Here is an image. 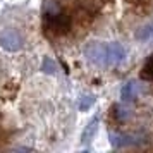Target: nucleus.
I'll return each instance as SVG.
<instances>
[{
  "label": "nucleus",
  "instance_id": "423d86ee",
  "mask_svg": "<svg viewBox=\"0 0 153 153\" xmlns=\"http://www.w3.org/2000/svg\"><path fill=\"white\" fill-rule=\"evenodd\" d=\"M139 136L136 134H120V132H110V143L115 148H122V146H131V145H138Z\"/></svg>",
  "mask_w": 153,
  "mask_h": 153
},
{
  "label": "nucleus",
  "instance_id": "f257e3e1",
  "mask_svg": "<svg viewBox=\"0 0 153 153\" xmlns=\"http://www.w3.org/2000/svg\"><path fill=\"white\" fill-rule=\"evenodd\" d=\"M45 21H47V28H48L50 31H53L55 35L67 33L69 28H71L69 16H65L64 12H60L57 7H53V10H47Z\"/></svg>",
  "mask_w": 153,
  "mask_h": 153
},
{
  "label": "nucleus",
  "instance_id": "f03ea898",
  "mask_svg": "<svg viewBox=\"0 0 153 153\" xmlns=\"http://www.w3.org/2000/svg\"><path fill=\"white\" fill-rule=\"evenodd\" d=\"M84 55L95 65L107 67V43L102 42H90L84 47Z\"/></svg>",
  "mask_w": 153,
  "mask_h": 153
},
{
  "label": "nucleus",
  "instance_id": "f8f14e48",
  "mask_svg": "<svg viewBox=\"0 0 153 153\" xmlns=\"http://www.w3.org/2000/svg\"><path fill=\"white\" fill-rule=\"evenodd\" d=\"M95 103V95H86V97L81 98V102H79V110H88L91 108V105Z\"/></svg>",
  "mask_w": 153,
  "mask_h": 153
},
{
  "label": "nucleus",
  "instance_id": "7ed1b4c3",
  "mask_svg": "<svg viewBox=\"0 0 153 153\" xmlns=\"http://www.w3.org/2000/svg\"><path fill=\"white\" fill-rule=\"evenodd\" d=\"M0 47L7 52H17L22 47V38L16 29H4L0 33Z\"/></svg>",
  "mask_w": 153,
  "mask_h": 153
},
{
  "label": "nucleus",
  "instance_id": "39448f33",
  "mask_svg": "<svg viewBox=\"0 0 153 153\" xmlns=\"http://www.w3.org/2000/svg\"><path fill=\"white\" fill-rule=\"evenodd\" d=\"M141 93H143V84H139L138 81H127L120 90V98L124 103H127V102H134Z\"/></svg>",
  "mask_w": 153,
  "mask_h": 153
},
{
  "label": "nucleus",
  "instance_id": "9d476101",
  "mask_svg": "<svg viewBox=\"0 0 153 153\" xmlns=\"http://www.w3.org/2000/svg\"><path fill=\"white\" fill-rule=\"evenodd\" d=\"M141 79L145 81H153V55L148 57V60L145 62L143 69H141Z\"/></svg>",
  "mask_w": 153,
  "mask_h": 153
},
{
  "label": "nucleus",
  "instance_id": "1a4fd4ad",
  "mask_svg": "<svg viewBox=\"0 0 153 153\" xmlns=\"http://www.w3.org/2000/svg\"><path fill=\"white\" fill-rule=\"evenodd\" d=\"M114 117L117 119L119 122H124L127 119L131 117V110H129V107H126V105H115L114 107Z\"/></svg>",
  "mask_w": 153,
  "mask_h": 153
},
{
  "label": "nucleus",
  "instance_id": "0eeeda50",
  "mask_svg": "<svg viewBox=\"0 0 153 153\" xmlns=\"http://www.w3.org/2000/svg\"><path fill=\"white\" fill-rule=\"evenodd\" d=\"M98 122H100L98 117H93L90 122H88V126L84 127L83 134H81V141H83V143H90L91 139L95 138V134H97V131H98Z\"/></svg>",
  "mask_w": 153,
  "mask_h": 153
},
{
  "label": "nucleus",
  "instance_id": "6e6552de",
  "mask_svg": "<svg viewBox=\"0 0 153 153\" xmlns=\"http://www.w3.org/2000/svg\"><path fill=\"white\" fill-rule=\"evenodd\" d=\"M136 40H138V42H143V43L153 40V21L145 24V26H141V28L136 31Z\"/></svg>",
  "mask_w": 153,
  "mask_h": 153
},
{
  "label": "nucleus",
  "instance_id": "20e7f679",
  "mask_svg": "<svg viewBox=\"0 0 153 153\" xmlns=\"http://www.w3.org/2000/svg\"><path fill=\"white\" fill-rule=\"evenodd\" d=\"M126 59V48L117 42L107 43V67L108 65H117Z\"/></svg>",
  "mask_w": 153,
  "mask_h": 153
},
{
  "label": "nucleus",
  "instance_id": "9b49d317",
  "mask_svg": "<svg viewBox=\"0 0 153 153\" xmlns=\"http://www.w3.org/2000/svg\"><path fill=\"white\" fill-rule=\"evenodd\" d=\"M42 71L45 72V74H57L59 67H57L55 60H52L50 57H45L43 62H42Z\"/></svg>",
  "mask_w": 153,
  "mask_h": 153
}]
</instances>
